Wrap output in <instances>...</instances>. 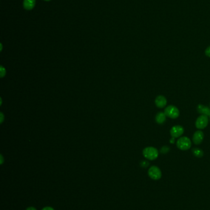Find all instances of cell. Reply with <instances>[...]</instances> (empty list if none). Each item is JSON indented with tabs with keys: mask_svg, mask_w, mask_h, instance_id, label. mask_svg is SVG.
Masks as SVG:
<instances>
[{
	"mask_svg": "<svg viewBox=\"0 0 210 210\" xmlns=\"http://www.w3.org/2000/svg\"><path fill=\"white\" fill-rule=\"evenodd\" d=\"M142 154L146 158L149 160H154L158 158L159 152L155 148L150 146L144 148L142 151Z\"/></svg>",
	"mask_w": 210,
	"mask_h": 210,
	"instance_id": "obj_1",
	"label": "cell"
},
{
	"mask_svg": "<svg viewBox=\"0 0 210 210\" xmlns=\"http://www.w3.org/2000/svg\"><path fill=\"white\" fill-rule=\"evenodd\" d=\"M176 146L180 150L187 151L190 148L192 143L188 137H182L178 140L176 142Z\"/></svg>",
	"mask_w": 210,
	"mask_h": 210,
	"instance_id": "obj_2",
	"label": "cell"
},
{
	"mask_svg": "<svg viewBox=\"0 0 210 210\" xmlns=\"http://www.w3.org/2000/svg\"><path fill=\"white\" fill-rule=\"evenodd\" d=\"M164 112L166 117L171 119H176L179 116V110L174 105H169L165 108Z\"/></svg>",
	"mask_w": 210,
	"mask_h": 210,
	"instance_id": "obj_3",
	"label": "cell"
},
{
	"mask_svg": "<svg viewBox=\"0 0 210 210\" xmlns=\"http://www.w3.org/2000/svg\"><path fill=\"white\" fill-rule=\"evenodd\" d=\"M208 123V116L206 115H200L195 121V127L199 130H202L207 127Z\"/></svg>",
	"mask_w": 210,
	"mask_h": 210,
	"instance_id": "obj_4",
	"label": "cell"
},
{
	"mask_svg": "<svg viewBox=\"0 0 210 210\" xmlns=\"http://www.w3.org/2000/svg\"><path fill=\"white\" fill-rule=\"evenodd\" d=\"M149 177L153 180H158L161 178V171L157 166H152L148 171Z\"/></svg>",
	"mask_w": 210,
	"mask_h": 210,
	"instance_id": "obj_5",
	"label": "cell"
},
{
	"mask_svg": "<svg viewBox=\"0 0 210 210\" xmlns=\"http://www.w3.org/2000/svg\"><path fill=\"white\" fill-rule=\"evenodd\" d=\"M184 129L181 125H175L171 129L170 135L173 138H179L183 135Z\"/></svg>",
	"mask_w": 210,
	"mask_h": 210,
	"instance_id": "obj_6",
	"label": "cell"
},
{
	"mask_svg": "<svg viewBox=\"0 0 210 210\" xmlns=\"http://www.w3.org/2000/svg\"><path fill=\"white\" fill-rule=\"evenodd\" d=\"M204 139V133L201 130H197L196 131L193 135V138H192V140L193 142L196 145H199L200 144Z\"/></svg>",
	"mask_w": 210,
	"mask_h": 210,
	"instance_id": "obj_7",
	"label": "cell"
},
{
	"mask_svg": "<svg viewBox=\"0 0 210 210\" xmlns=\"http://www.w3.org/2000/svg\"><path fill=\"white\" fill-rule=\"evenodd\" d=\"M156 106L159 108H163L167 104V100L163 95H158L155 100Z\"/></svg>",
	"mask_w": 210,
	"mask_h": 210,
	"instance_id": "obj_8",
	"label": "cell"
},
{
	"mask_svg": "<svg viewBox=\"0 0 210 210\" xmlns=\"http://www.w3.org/2000/svg\"><path fill=\"white\" fill-rule=\"evenodd\" d=\"M197 109L198 112L201 114V115H206L210 117V108L209 107L200 104L197 106Z\"/></svg>",
	"mask_w": 210,
	"mask_h": 210,
	"instance_id": "obj_9",
	"label": "cell"
},
{
	"mask_svg": "<svg viewBox=\"0 0 210 210\" xmlns=\"http://www.w3.org/2000/svg\"><path fill=\"white\" fill-rule=\"evenodd\" d=\"M36 5V0H24V8L27 11L32 10Z\"/></svg>",
	"mask_w": 210,
	"mask_h": 210,
	"instance_id": "obj_10",
	"label": "cell"
},
{
	"mask_svg": "<svg viewBox=\"0 0 210 210\" xmlns=\"http://www.w3.org/2000/svg\"><path fill=\"white\" fill-rule=\"evenodd\" d=\"M166 116L165 115L164 112H159L155 116V121L157 123L161 125L166 122Z\"/></svg>",
	"mask_w": 210,
	"mask_h": 210,
	"instance_id": "obj_11",
	"label": "cell"
},
{
	"mask_svg": "<svg viewBox=\"0 0 210 210\" xmlns=\"http://www.w3.org/2000/svg\"><path fill=\"white\" fill-rule=\"evenodd\" d=\"M192 151L193 155L198 157V158H201L204 155L203 151L200 148H193V149H192Z\"/></svg>",
	"mask_w": 210,
	"mask_h": 210,
	"instance_id": "obj_12",
	"label": "cell"
},
{
	"mask_svg": "<svg viewBox=\"0 0 210 210\" xmlns=\"http://www.w3.org/2000/svg\"><path fill=\"white\" fill-rule=\"evenodd\" d=\"M170 151V148L168 146H163V147L161 148V149H160V152H161V154H166V153Z\"/></svg>",
	"mask_w": 210,
	"mask_h": 210,
	"instance_id": "obj_13",
	"label": "cell"
},
{
	"mask_svg": "<svg viewBox=\"0 0 210 210\" xmlns=\"http://www.w3.org/2000/svg\"><path fill=\"white\" fill-rule=\"evenodd\" d=\"M204 54H205V55H206L208 57H210V46H208V47L206 49V50H205V51H204Z\"/></svg>",
	"mask_w": 210,
	"mask_h": 210,
	"instance_id": "obj_14",
	"label": "cell"
},
{
	"mask_svg": "<svg viewBox=\"0 0 210 210\" xmlns=\"http://www.w3.org/2000/svg\"><path fill=\"white\" fill-rule=\"evenodd\" d=\"M141 165L142 166V167H147L148 165H149V162H147V161H145V160H144V161H142V162L141 163Z\"/></svg>",
	"mask_w": 210,
	"mask_h": 210,
	"instance_id": "obj_15",
	"label": "cell"
},
{
	"mask_svg": "<svg viewBox=\"0 0 210 210\" xmlns=\"http://www.w3.org/2000/svg\"><path fill=\"white\" fill-rule=\"evenodd\" d=\"M41 210H54L52 207H50V206H47V207H45L44 208L42 209Z\"/></svg>",
	"mask_w": 210,
	"mask_h": 210,
	"instance_id": "obj_16",
	"label": "cell"
},
{
	"mask_svg": "<svg viewBox=\"0 0 210 210\" xmlns=\"http://www.w3.org/2000/svg\"><path fill=\"white\" fill-rule=\"evenodd\" d=\"M26 210H36V209L33 206H30V207L27 208Z\"/></svg>",
	"mask_w": 210,
	"mask_h": 210,
	"instance_id": "obj_17",
	"label": "cell"
},
{
	"mask_svg": "<svg viewBox=\"0 0 210 210\" xmlns=\"http://www.w3.org/2000/svg\"><path fill=\"white\" fill-rule=\"evenodd\" d=\"M175 138H173V137H172V139L171 140H170V143H172V144H173L174 143H175Z\"/></svg>",
	"mask_w": 210,
	"mask_h": 210,
	"instance_id": "obj_18",
	"label": "cell"
},
{
	"mask_svg": "<svg viewBox=\"0 0 210 210\" xmlns=\"http://www.w3.org/2000/svg\"><path fill=\"white\" fill-rule=\"evenodd\" d=\"M44 1H46V2H50V1H51V0H44Z\"/></svg>",
	"mask_w": 210,
	"mask_h": 210,
	"instance_id": "obj_19",
	"label": "cell"
}]
</instances>
